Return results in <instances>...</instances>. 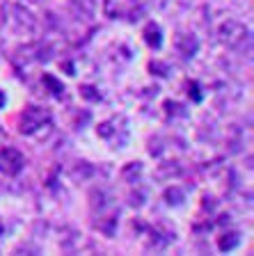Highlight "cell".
Returning a JSON list of instances; mask_svg holds the SVG:
<instances>
[{"instance_id": "6da1fadb", "label": "cell", "mask_w": 254, "mask_h": 256, "mask_svg": "<svg viewBox=\"0 0 254 256\" xmlns=\"http://www.w3.org/2000/svg\"><path fill=\"white\" fill-rule=\"evenodd\" d=\"M21 167H23L21 154H16L14 149H7L0 154V170H5L7 174H16Z\"/></svg>"}]
</instances>
